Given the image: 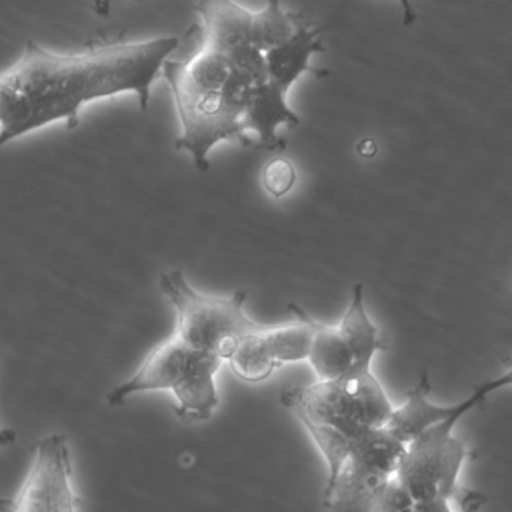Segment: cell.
<instances>
[{"instance_id": "1", "label": "cell", "mask_w": 512, "mask_h": 512, "mask_svg": "<svg viewBox=\"0 0 512 512\" xmlns=\"http://www.w3.org/2000/svg\"><path fill=\"white\" fill-rule=\"evenodd\" d=\"M179 44L161 37L61 55L28 41L19 61L0 73V148L53 122L74 130L85 104L124 92L136 94L146 112L152 83Z\"/></svg>"}, {"instance_id": "2", "label": "cell", "mask_w": 512, "mask_h": 512, "mask_svg": "<svg viewBox=\"0 0 512 512\" xmlns=\"http://www.w3.org/2000/svg\"><path fill=\"white\" fill-rule=\"evenodd\" d=\"M223 364L218 356L193 349L172 335L146 355L130 379L109 392L107 403L122 406L134 395L170 392L181 421H209L220 404L217 374Z\"/></svg>"}, {"instance_id": "3", "label": "cell", "mask_w": 512, "mask_h": 512, "mask_svg": "<svg viewBox=\"0 0 512 512\" xmlns=\"http://www.w3.org/2000/svg\"><path fill=\"white\" fill-rule=\"evenodd\" d=\"M281 404L304 427H323L356 442L383 428L391 416V400L371 370H356L334 380L293 386L281 391Z\"/></svg>"}, {"instance_id": "4", "label": "cell", "mask_w": 512, "mask_h": 512, "mask_svg": "<svg viewBox=\"0 0 512 512\" xmlns=\"http://www.w3.org/2000/svg\"><path fill=\"white\" fill-rule=\"evenodd\" d=\"M158 284L175 308L176 337L224 362L242 340L262 326L245 314L244 290L230 296L203 295L190 286L181 271L163 272Z\"/></svg>"}, {"instance_id": "5", "label": "cell", "mask_w": 512, "mask_h": 512, "mask_svg": "<svg viewBox=\"0 0 512 512\" xmlns=\"http://www.w3.org/2000/svg\"><path fill=\"white\" fill-rule=\"evenodd\" d=\"M464 416H452L406 445L397 479L415 503L457 497L458 475L473 452L454 436L455 425Z\"/></svg>"}, {"instance_id": "6", "label": "cell", "mask_w": 512, "mask_h": 512, "mask_svg": "<svg viewBox=\"0 0 512 512\" xmlns=\"http://www.w3.org/2000/svg\"><path fill=\"white\" fill-rule=\"evenodd\" d=\"M181 121V136L175 146L193 157L197 169H209V152L223 140H236L244 146L256 142L241 128V119L230 113L221 92H205L191 88L181 80L166 77Z\"/></svg>"}, {"instance_id": "7", "label": "cell", "mask_w": 512, "mask_h": 512, "mask_svg": "<svg viewBox=\"0 0 512 512\" xmlns=\"http://www.w3.org/2000/svg\"><path fill=\"white\" fill-rule=\"evenodd\" d=\"M70 448L64 434L38 440L31 467L16 496L0 499V512H77Z\"/></svg>"}, {"instance_id": "8", "label": "cell", "mask_w": 512, "mask_h": 512, "mask_svg": "<svg viewBox=\"0 0 512 512\" xmlns=\"http://www.w3.org/2000/svg\"><path fill=\"white\" fill-rule=\"evenodd\" d=\"M311 329L304 320L278 326H260L239 343L227 359L233 374L247 383L268 380L286 364L307 361Z\"/></svg>"}, {"instance_id": "9", "label": "cell", "mask_w": 512, "mask_h": 512, "mask_svg": "<svg viewBox=\"0 0 512 512\" xmlns=\"http://www.w3.org/2000/svg\"><path fill=\"white\" fill-rule=\"evenodd\" d=\"M323 505L329 512H412L415 502L397 476L349 460L326 484Z\"/></svg>"}, {"instance_id": "10", "label": "cell", "mask_w": 512, "mask_h": 512, "mask_svg": "<svg viewBox=\"0 0 512 512\" xmlns=\"http://www.w3.org/2000/svg\"><path fill=\"white\" fill-rule=\"evenodd\" d=\"M511 383L512 373L506 371L503 376L482 382L466 400L460 401L454 406H440L428 398L431 386L430 377H428L427 370H424L419 376L418 383L407 392L403 406L392 410L391 416L383 428L398 442L409 445L428 428L434 427L452 416H466L475 407L481 406L487 400L488 395L493 394L497 389L511 385Z\"/></svg>"}, {"instance_id": "11", "label": "cell", "mask_w": 512, "mask_h": 512, "mask_svg": "<svg viewBox=\"0 0 512 512\" xmlns=\"http://www.w3.org/2000/svg\"><path fill=\"white\" fill-rule=\"evenodd\" d=\"M202 28L194 25L199 46L229 56L251 44L253 13L229 0H214L197 5Z\"/></svg>"}, {"instance_id": "12", "label": "cell", "mask_w": 512, "mask_h": 512, "mask_svg": "<svg viewBox=\"0 0 512 512\" xmlns=\"http://www.w3.org/2000/svg\"><path fill=\"white\" fill-rule=\"evenodd\" d=\"M287 92L268 82L260 88H254L244 115L241 118V128L244 134L256 131L259 136L257 146L269 151L286 149V142L277 136L280 125L290 128L299 125V116L287 104Z\"/></svg>"}, {"instance_id": "13", "label": "cell", "mask_w": 512, "mask_h": 512, "mask_svg": "<svg viewBox=\"0 0 512 512\" xmlns=\"http://www.w3.org/2000/svg\"><path fill=\"white\" fill-rule=\"evenodd\" d=\"M287 308L296 319L304 320L310 326L311 343L307 361L316 373L317 380H334L359 370L352 349L338 326L319 322L299 305L289 304Z\"/></svg>"}, {"instance_id": "14", "label": "cell", "mask_w": 512, "mask_h": 512, "mask_svg": "<svg viewBox=\"0 0 512 512\" xmlns=\"http://www.w3.org/2000/svg\"><path fill=\"white\" fill-rule=\"evenodd\" d=\"M322 32L323 28L302 25L289 41L266 52L269 82L289 92L293 83L302 74H314L317 77L329 76L328 71L317 70L310 65L311 56L325 52L319 41V35Z\"/></svg>"}, {"instance_id": "15", "label": "cell", "mask_w": 512, "mask_h": 512, "mask_svg": "<svg viewBox=\"0 0 512 512\" xmlns=\"http://www.w3.org/2000/svg\"><path fill=\"white\" fill-rule=\"evenodd\" d=\"M338 328L352 349L356 367L359 370H371L376 353L386 350V341L383 340L380 329L368 316L362 284H355L352 287L349 308L344 313Z\"/></svg>"}, {"instance_id": "16", "label": "cell", "mask_w": 512, "mask_h": 512, "mask_svg": "<svg viewBox=\"0 0 512 512\" xmlns=\"http://www.w3.org/2000/svg\"><path fill=\"white\" fill-rule=\"evenodd\" d=\"M302 25L299 14L284 11L278 2H268L262 11L253 13L251 46L269 52L289 41Z\"/></svg>"}, {"instance_id": "17", "label": "cell", "mask_w": 512, "mask_h": 512, "mask_svg": "<svg viewBox=\"0 0 512 512\" xmlns=\"http://www.w3.org/2000/svg\"><path fill=\"white\" fill-rule=\"evenodd\" d=\"M227 59H229L232 73L247 80L253 88H260L269 82L265 53L251 44L230 53Z\"/></svg>"}, {"instance_id": "18", "label": "cell", "mask_w": 512, "mask_h": 512, "mask_svg": "<svg viewBox=\"0 0 512 512\" xmlns=\"http://www.w3.org/2000/svg\"><path fill=\"white\" fill-rule=\"evenodd\" d=\"M262 181L271 196H286L296 182L295 166L287 158H274L263 169Z\"/></svg>"}, {"instance_id": "19", "label": "cell", "mask_w": 512, "mask_h": 512, "mask_svg": "<svg viewBox=\"0 0 512 512\" xmlns=\"http://www.w3.org/2000/svg\"><path fill=\"white\" fill-rule=\"evenodd\" d=\"M253 89V86L247 80L233 73L229 80H227L226 85H224L221 95H223L227 109L236 118L241 119L242 115H244L245 107H247L248 100H250L251 94H253Z\"/></svg>"}, {"instance_id": "20", "label": "cell", "mask_w": 512, "mask_h": 512, "mask_svg": "<svg viewBox=\"0 0 512 512\" xmlns=\"http://www.w3.org/2000/svg\"><path fill=\"white\" fill-rule=\"evenodd\" d=\"M458 508L454 512H479L487 503V497L481 491L460 488L457 494Z\"/></svg>"}, {"instance_id": "21", "label": "cell", "mask_w": 512, "mask_h": 512, "mask_svg": "<svg viewBox=\"0 0 512 512\" xmlns=\"http://www.w3.org/2000/svg\"><path fill=\"white\" fill-rule=\"evenodd\" d=\"M412 512H454L448 500H434V502L415 503Z\"/></svg>"}, {"instance_id": "22", "label": "cell", "mask_w": 512, "mask_h": 512, "mask_svg": "<svg viewBox=\"0 0 512 512\" xmlns=\"http://www.w3.org/2000/svg\"><path fill=\"white\" fill-rule=\"evenodd\" d=\"M358 154L364 158H373L377 154V143L373 139H364L358 145Z\"/></svg>"}, {"instance_id": "23", "label": "cell", "mask_w": 512, "mask_h": 512, "mask_svg": "<svg viewBox=\"0 0 512 512\" xmlns=\"http://www.w3.org/2000/svg\"><path fill=\"white\" fill-rule=\"evenodd\" d=\"M16 439V431L10 430V428H2V430H0V446L11 445V443L16 442Z\"/></svg>"}]
</instances>
